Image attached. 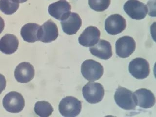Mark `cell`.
<instances>
[{
    "mask_svg": "<svg viewBox=\"0 0 156 117\" xmlns=\"http://www.w3.org/2000/svg\"><path fill=\"white\" fill-rule=\"evenodd\" d=\"M114 99L117 105L123 109H135L136 103L133 93L126 88L119 87L115 93Z\"/></svg>",
    "mask_w": 156,
    "mask_h": 117,
    "instance_id": "cell-1",
    "label": "cell"
},
{
    "mask_svg": "<svg viewBox=\"0 0 156 117\" xmlns=\"http://www.w3.org/2000/svg\"><path fill=\"white\" fill-rule=\"evenodd\" d=\"M58 109L63 117H76L82 110V102L74 97H66L61 100Z\"/></svg>",
    "mask_w": 156,
    "mask_h": 117,
    "instance_id": "cell-2",
    "label": "cell"
},
{
    "mask_svg": "<svg viewBox=\"0 0 156 117\" xmlns=\"http://www.w3.org/2000/svg\"><path fill=\"white\" fill-rule=\"evenodd\" d=\"M81 72L85 79L90 82H94L102 77L104 67L101 63L94 60H85L82 63Z\"/></svg>",
    "mask_w": 156,
    "mask_h": 117,
    "instance_id": "cell-3",
    "label": "cell"
},
{
    "mask_svg": "<svg viewBox=\"0 0 156 117\" xmlns=\"http://www.w3.org/2000/svg\"><path fill=\"white\" fill-rule=\"evenodd\" d=\"M83 95L85 100L90 104L99 103L102 101L105 95L104 87L101 83L89 82L83 88Z\"/></svg>",
    "mask_w": 156,
    "mask_h": 117,
    "instance_id": "cell-4",
    "label": "cell"
},
{
    "mask_svg": "<svg viewBox=\"0 0 156 117\" xmlns=\"http://www.w3.org/2000/svg\"><path fill=\"white\" fill-rule=\"evenodd\" d=\"M2 104L5 109L12 113H18L25 105V101L22 94L16 91H11L4 97Z\"/></svg>",
    "mask_w": 156,
    "mask_h": 117,
    "instance_id": "cell-5",
    "label": "cell"
},
{
    "mask_svg": "<svg viewBox=\"0 0 156 117\" xmlns=\"http://www.w3.org/2000/svg\"><path fill=\"white\" fill-rule=\"evenodd\" d=\"M123 9L131 18L136 20L145 18L148 11L146 5L138 0H128L123 5Z\"/></svg>",
    "mask_w": 156,
    "mask_h": 117,
    "instance_id": "cell-6",
    "label": "cell"
},
{
    "mask_svg": "<svg viewBox=\"0 0 156 117\" xmlns=\"http://www.w3.org/2000/svg\"><path fill=\"white\" fill-rule=\"evenodd\" d=\"M128 70L131 75L136 79H145L150 73L149 62L142 58H136L131 61Z\"/></svg>",
    "mask_w": 156,
    "mask_h": 117,
    "instance_id": "cell-7",
    "label": "cell"
},
{
    "mask_svg": "<svg viewBox=\"0 0 156 117\" xmlns=\"http://www.w3.org/2000/svg\"><path fill=\"white\" fill-rule=\"evenodd\" d=\"M58 36L57 26L51 20L40 26L38 32V39L40 41L44 43H50L56 40Z\"/></svg>",
    "mask_w": 156,
    "mask_h": 117,
    "instance_id": "cell-8",
    "label": "cell"
},
{
    "mask_svg": "<svg viewBox=\"0 0 156 117\" xmlns=\"http://www.w3.org/2000/svg\"><path fill=\"white\" fill-rule=\"evenodd\" d=\"M126 27V20L121 15H111L105 21V29L107 33L112 35L122 33Z\"/></svg>",
    "mask_w": 156,
    "mask_h": 117,
    "instance_id": "cell-9",
    "label": "cell"
},
{
    "mask_svg": "<svg viewBox=\"0 0 156 117\" xmlns=\"http://www.w3.org/2000/svg\"><path fill=\"white\" fill-rule=\"evenodd\" d=\"M70 5L66 0H60L49 5V14L52 17L59 21L67 18L71 13Z\"/></svg>",
    "mask_w": 156,
    "mask_h": 117,
    "instance_id": "cell-10",
    "label": "cell"
},
{
    "mask_svg": "<svg viewBox=\"0 0 156 117\" xmlns=\"http://www.w3.org/2000/svg\"><path fill=\"white\" fill-rule=\"evenodd\" d=\"M135 49L136 42L131 37H122L116 41V54L119 57H129L134 52Z\"/></svg>",
    "mask_w": 156,
    "mask_h": 117,
    "instance_id": "cell-11",
    "label": "cell"
},
{
    "mask_svg": "<svg viewBox=\"0 0 156 117\" xmlns=\"http://www.w3.org/2000/svg\"><path fill=\"white\" fill-rule=\"evenodd\" d=\"M35 75L33 66L27 62L20 63L15 68L14 76L17 82L20 83H27L33 79Z\"/></svg>",
    "mask_w": 156,
    "mask_h": 117,
    "instance_id": "cell-12",
    "label": "cell"
},
{
    "mask_svg": "<svg viewBox=\"0 0 156 117\" xmlns=\"http://www.w3.org/2000/svg\"><path fill=\"white\" fill-rule=\"evenodd\" d=\"M100 36V30L97 27L89 26L80 34L79 38V42L82 46L91 47L98 42Z\"/></svg>",
    "mask_w": 156,
    "mask_h": 117,
    "instance_id": "cell-13",
    "label": "cell"
},
{
    "mask_svg": "<svg viewBox=\"0 0 156 117\" xmlns=\"http://www.w3.org/2000/svg\"><path fill=\"white\" fill-rule=\"evenodd\" d=\"M136 105L143 108H149L154 106L156 102L155 97L152 92L146 88H140L133 93Z\"/></svg>",
    "mask_w": 156,
    "mask_h": 117,
    "instance_id": "cell-14",
    "label": "cell"
},
{
    "mask_svg": "<svg viewBox=\"0 0 156 117\" xmlns=\"http://www.w3.org/2000/svg\"><path fill=\"white\" fill-rule=\"evenodd\" d=\"M61 23L63 32L71 35L77 33L82 26V21L78 14L71 13L67 18L61 21Z\"/></svg>",
    "mask_w": 156,
    "mask_h": 117,
    "instance_id": "cell-15",
    "label": "cell"
},
{
    "mask_svg": "<svg viewBox=\"0 0 156 117\" xmlns=\"http://www.w3.org/2000/svg\"><path fill=\"white\" fill-rule=\"evenodd\" d=\"M89 50L93 55L102 60H108L113 55L111 44L104 40H99L96 44L90 47Z\"/></svg>",
    "mask_w": 156,
    "mask_h": 117,
    "instance_id": "cell-16",
    "label": "cell"
},
{
    "mask_svg": "<svg viewBox=\"0 0 156 117\" xmlns=\"http://www.w3.org/2000/svg\"><path fill=\"white\" fill-rule=\"evenodd\" d=\"M18 39L13 34H6L0 40V51L5 54H12L18 48Z\"/></svg>",
    "mask_w": 156,
    "mask_h": 117,
    "instance_id": "cell-17",
    "label": "cell"
},
{
    "mask_svg": "<svg viewBox=\"0 0 156 117\" xmlns=\"http://www.w3.org/2000/svg\"><path fill=\"white\" fill-rule=\"evenodd\" d=\"M40 26L35 23H28L21 28V35L24 41L33 43L39 41L38 32Z\"/></svg>",
    "mask_w": 156,
    "mask_h": 117,
    "instance_id": "cell-18",
    "label": "cell"
},
{
    "mask_svg": "<svg viewBox=\"0 0 156 117\" xmlns=\"http://www.w3.org/2000/svg\"><path fill=\"white\" fill-rule=\"evenodd\" d=\"M34 110L36 114L39 117H48L51 115L54 109L50 103L45 101H39L36 103Z\"/></svg>",
    "mask_w": 156,
    "mask_h": 117,
    "instance_id": "cell-19",
    "label": "cell"
},
{
    "mask_svg": "<svg viewBox=\"0 0 156 117\" xmlns=\"http://www.w3.org/2000/svg\"><path fill=\"white\" fill-rule=\"evenodd\" d=\"M19 6L20 4L12 0H0V10L5 14H13Z\"/></svg>",
    "mask_w": 156,
    "mask_h": 117,
    "instance_id": "cell-20",
    "label": "cell"
},
{
    "mask_svg": "<svg viewBox=\"0 0 156 117\" xmlns=\"http://www.w3.org/2000/svg\"><path fill=\"white\" fill-rule=\"evenodd\" d=\"M111 0H88V4L91 9L98 12H102L109 6Z\"/></svg>",
    "mask_w": 156,
    "mask_h": 117,
    "instance_id": "cell-21",
    "label": "cell"
},
{
    "mask_svg": "<svg viewBox=\"0 0 156 117\" xmlns=\"http://www.w3.org/2000/svg\"><path fill=\"white\" fill-rule=\"evenodd\" d=\"M6 85V81L5 76L0 74V94L5 90Z\"/></svg>",
    "mask_w": 156,
    "mask_h": 117,
    "instance_id": "cell-22",
    "label": "cell"
},
{
    "mask_svg": "<svg viewBox=\"0 0 156 117\" xmlns=\"http://www.w3.org/2000/svg\"><path fill=\"white\" fill-rule=\"evenodd\" d=\"M5 28V22L3 19L0 17V34L3 31Z\"/></svg>",
    "mask_w": 156,
    "mask_h": 117,
    "instance_id": "cell-23",
    "label": "cell"
},
{
    "mask_svg": "<svg viewBox=\"0 0 156 117\" xmlns=\"http://www.w3.org/2000/svg\"><path fill=\"white\" fill-rule=\"evenodd\" d=\"M12 1L18 2L19 4H20V3H23V2H26L27 0H12Z\"/></svg>",
    "mask_w": 156,
    "mask_h": 117,
    "instance_id": "cell-24",
    "label": "cell"
}]
</instances>
